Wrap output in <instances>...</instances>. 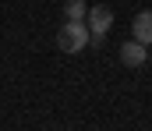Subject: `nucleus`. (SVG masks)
<instances>
[{
    "instance_id": "nucleus-1",
    "label": "nucleus",
    "mask_w": 152,
    "mask_h": 131,
    "mask_svg": "<svg viewBox=\"0 0 152 131\" xmlns=\"http://www.w3.org/2000/svg\"><path fill=\"white\" fill-rule=\"evenodd\" d=\"M85 25H88V43L92 46H103V36L113 29V11L106 7V4H96V7H88V14H85Z\"/></svg>"
},
{
    "instance_id": "nucleus-2",
    "label": "nucleus",
    "mask_w": 152,
    "mask_h": 131,
    "mask_svg": "<svg viewBox=\"0 0 152 131\" xmlns=\"http://www.w3.org/2000/svg\"><path fill=\"white\" fill-rule=\"evenodd\" d=\"M88 25L85 21H64V29L57 32V46L64 50V53H78V50H85L88 46Z\"/></svg>"
},
{
    "instance_id": "nucleus-3",
    "label": "nucleus",
    "mask_w": 152,
    "mask_h": 131,
    "mask_svg": "<svg viewBox=\"0 0 152 131\" xmlns=\"http://www.w3.org/2000/svg\"><path fill=\"white\" fill-rule=\"evenodd\" d=\"M120 60H124L127 67H145V64H149V46L138 43V39H127V43L120 46Z\"/></svg>"
},
{
    "instance_id": "nucleus-4",
    "label": "nucleus",
    "mask_w": 152,
    "mask_h": 131,
    "mask_svg": "<svg viewBox=\"0 0 152 131\" xmlns=\"http://www.w3.org/2000/svg\"><path fill=\"white\" fill-rule=\"evenodd\" d=\"M131 32H134V39H138V43L152 46V11H138V14H134Z\"/></svg>"
},
{
    "instance_id": "nucleus-5",
    "label": "nucleus",
    "mask_w": 152,
    "mask_h": 131,
    "mask_svg": "<svg viewBox=\"0 0 152 131\" xmlns=\"http://www.w3.org/2000/svg\"><path fill=\"white\" fill-rule=\"evenodd\" d=\"M85 14H88L85 0H67L64 4V21H85Z\"/></svg>"
}]
</instances>
